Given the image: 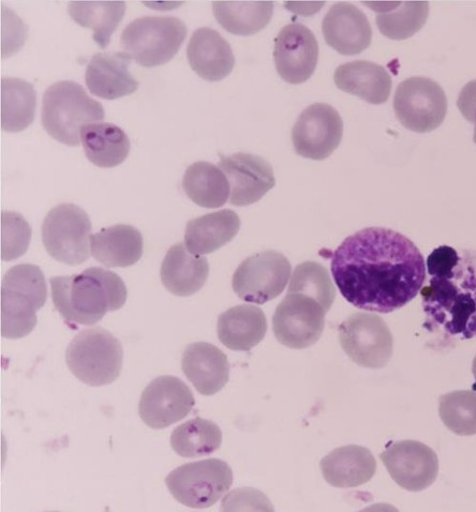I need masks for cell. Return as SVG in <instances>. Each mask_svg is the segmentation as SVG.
<instances>
[{
  "label": "cell",
  "instance_id": "cell-1",
  "mask_svg": "<svg viewBox=\"0 0 476 512\" xmlns=\"http://www.w3.org/2000/svg\"><path fill=\"white\" fill-rule=\"evenodd\" d=\"M341 295L356 308L391 313L421 292L426 264L411 240L390 229L368 228L344 240L332 255Z\"/></svg>",
  "mask_w": 476,
  "mask_h": 512
},
{
  "label": "cell",
  "instance_id": "cell-2",
  "mask_svg": "<svg viewBox=\"0 0 476 512\" xmlns=\"http://www.w3.org/2000/svg\"><path fill=\"white\" fill-rule=\"evenodd\" d=\"M426 270L425 328L448 345L476 338V251L441 246L428 256Z\"/></svg>",
  "mask_w": 476,
  "mask_h": 512
},
{
  "label": "cell",
  "instance_id": "cell-3",
  "mask_svg": "<svg viewBox=\"0 0 476 512\" xmlns=\"http://www.w3.org/2000/svg\"><path fill=\"white\" fill-rule=\"evenodd\" d=\"M55 309L63 318L79 325H95L108 312L121 309L127 288L113 271L92 267L82 274L50 279Z\"/></svg>",
  "mask_w": 476,
  "mask_h": 512
},
{
  "label": "cell",
  "instance_id": "cell-4",
  "mask_svg": "<svg viewBox=\"0 0 476 512\" xmlns=\"http://www.w3.org/2000/svg\"><path fill=\"white\" fill-rule=\"evenodd\" d=\"M104 117L102 104L89 97L79 83L57 82L43 95L42 126L50 137L67 146H80L81 129L101 123Z\"/></svg>",
  "mask_w": 476,
  "mask_h": 512
},
{
  "label": "cell",
  "instance_id": "cell-5",
  "mask_svg": "<svg viewBox=\"0 0 476 512\" xmlns=\"http://www.w3.org/2000/svg\"><path fill=\"white\" fill-rule=\"evenodd\" d=\"M48 289L42 270L32 264L10 268L2 283V336L21 339L35 329L36 312L46 305Z\"/></svg>",
  "mask_w": 476,
  "mask_h": 512
},
{
  "label": "cell",
  "instance_id": "cell-6",
  "mask_svg": "<svg viewBox=\"0 0 476 512\" xmlns=\"http://www.w3.org/2000/svg\"><path fill=\"white\" fill-rule=\"evenodd\" d=\"M121 342L101 327L82 330L70 342L66 363L74 376L92 387L110 385L123 368Z\"/></svg>",
  "mask_w": 476,
  "mask_h": 512
},
{
  "label": "cell",
  "instance_id": "cell-7",
  "mask_svg": "<svg viewBox=\"0 0 476 512\" xmlns=\"http://www.w3.org/2000/svg\"><path fill=\"white\" fill-rule=\"evenodd\" d=\"M186 24L175 17H143L132 21L121 37L124 52L145 68L165 65L180 51Z\"/></svg>",
  "mask_w": 476,
  "mask_h": 512
},
{
  "label": "cell",
  "instance_id": "cell-8",
  "mask_svg": "<svg viewBox=\"0 0 476 512\" xmlns=\"http://www.w3.org/2000/svg\"><path fill=\"white\" fill-rule=\"evenodd\" d=\"M91 233V220L73 204L52 208L41 229L44 248L54 260L69 266H79L89 259Z\"/></svg>",
  "mask_w": 476,
  "mask_h": 512
},
{
  "label": "cell",
  "instance_id": "cell-9",
  "mask_svg": "<svg viewBox=\"0 0 476 512\" xmlns=\"http://www.w3.org/2000/svg\"><path fill=\"white\" fill-rule=\"evenodd\" d=\"M166 484L176 501L203 509L215 505L230 490L233 472L227 462L207 459L180 466L168 475Z\"/></svg>",
  "mask_w": 476,
  "mask_h": 512
},
{
  "label": "cell",
  "instance_id": "cell-10",
  "mask_svg": "<svg viewBox=\"0 0 476 512\" xmlns=\"http://www.w3.org/2000/svg\"><path fill=\"white\" fill-rule=\"evenodd\" d=\"M393 107L405 128L416 133H428L444 122L448 98L434 80L413 77L398 85Z\"/></svg>",
  "mask_w": 476,
  "mask_h": 512
},
{
  "label": "cell",
  "instance_id": "cell-11",
  "mask_svg": "<svg viewBox=\"0 0 476 512\" xmlns=\"http://www.w3.org/2000/svg\"><path fill=\"white\" fill-rule=\"evenodd\" d=\"M341 348L355 363L368 369H381L393 355V336L380 316L355 313L339 326Z\"/></svg>",
  "mask_w": 476,
  "mask_h": 512
},
{
  "label": "cell",
  "instance_id": "cell-12",
  "mask_svg": "<svg viewBox=\"0 0 476 512\" xmlns=\"http://www.w3.org/2000/svg\"><path fill=\"white\" fill-rule=\"evenodd\" d=\"M290 276L291 265L284 254L264 251L238 266L232 286L246 303L264 305L285 291Z\"/></svg>",
  "mask_w": 476,
  "mask_h": 512
},
{
  "label": "cell",
  "instance_id": "cell-13",
  "mask_svg": "<svg viewBox=\"0 0 476 512\" xmlns=\"http://www.w3.org/2000/svg\"><path fill=\"white\" fill-rule=\"evenodd\" d=\"M325 313L315 299L302 294H288L274 314V334L287 348L307 349L320 340L325 327Z\"/></svg>",
  "mask_w": 476,
  "mask_h": 512
},
{
  "label": "cell",
  "instance_id": "cell-14",
  "mask_svg": "<svg viewBox=\"0 0 476 512\" xmlns=\"http://www.w3.org/2000/svg\"><path fill=\"white\" fill-rule=\"evenodd\" d=\"M344 122L329 104L310 105L297 118L292 130L295 153L303 158L321 161L329 158L340 145Z\"/></svg>",
  "mask_w": 476,
  "mask_h": 512
},
{
  "label": "cell",
  "instance_id": "cell-15",
  "mask_svg": "<svg viewBox=\"0 0 476 512\" xmlns=\"http://www.w3.org/2000/svg\"><path fill=\"white\" fill-rule=\"evenodd\" d=\"M380 458L395 483L407 491L428 489L439 474V459L434 449L418 441L392 443Z\"/></svg>",
  "mask_w": 476,
  "mask_h": 512
},
{
  "label": "cell",
  "instance_id": "cell-16",
  "mask_svg": "<svg viewBox=\"0 0 476 512\" xmlns=\"http://www.w3.org/2000/svg\"><path fill=\"white\" fill-rule=\"evenodd\" d=\"M274 59L282 80L292 85L307 82L315 73L319 60L315 34L303 24L285 26L275 40Z\"/></svg>",
  "mask_w": 476,
  "mask_h": 512
},
{
  "label": "cell",
  "instance_id": "cell-17",
  "mask_svg": "<svg viewBox=\"0 0 476 512\" xmlns=\"http://www.w3.org/2000/svg\"><path fill=\"white\" fill-rule=\"evenodd\" d=\"M193 406L190 388L175 376H160L144 389L139 404L143 423L153 429H165L188 416Z\"/></svg>",
  "mask_w": 476,
  "mask_h": 512
},
{
  "label": "cell",
  "instance_id": "cell-18",
  "mask_svg": "<svg viewBox=\"0 0 476 512\" xmlns=\"http://www.w3.org/2000/svg\"><path fill=\"white\" fill-rule=\"evenodd\" d=\"M219 168L229 180V201L234 206L255 204L276 186L272 165L256 155L238 153L223 157Z\"/></svg>",
  "mask_w": 476,
  "mask_h": 512
},
{
  "label": "cell",
  "instance_id": "cell-19",
  "mask_svg": "<svg viewBox=\"0 0 476 512\" xmlns=\"http://www.w3.org/2000/svg\"><path fill=\"white\" fill-rule=\"evenodd\" d=\"M322 33L326 43L345 56L361 54L373 40V28L366 14L348 3L336 4L326 13Z\"/></svg>",
  "mask_w": 476,
  "mask_h": 512
},
{
  "label": "cell",
  "instance_id": "cell-20",
  "mask_svg": "<svg viewBox=\"0 0 476 512\" xmlns=\"http://www.w3.org/2000/svg\"><path fill=\"white\" fill-rule=\"evenodd\" d=\"M131 60L126 52L95 54L85 73L89 92L106 100H116L136 93L140 83L129 72Z\"/></svg>",
  "mask_w": 476,
  "mask_h": 512
},
{
  "label": "cell",
  "instance_id": "cell-21",
  "mask_svg": "<svg viewBox=\"0 0 476 512\" xmlns=\"http://www.w3.org/2000/svg\"><path fill=\"white\" fill-rule=\"evenodd\" d=\"M187 58L191 69L208 82L226 79L235 66L229 42L217 30L208 27L199 28L192 34Z\"/></svg>",
  "mask_w": 476,
  "mask_h": 512
},
{
  "label": "cell",
  "instance_id": "cell-22",
  "mask_svg": "<svg viewBox=\"0 0 476 512\" xmlns=\"http://www.w3.org/2000/svg\"><path fill=\"white\" fill-rule=\"evenodd\" d=\"M182 368L187 379L203 396L219 393L229 381L228 357L210 343L189 344L183 354Z\"/></svg>",
  "mask_w": 476,
  "mask_h": 512
},
{
  "label": "cell",
  "instance_id": "cell-23",
  "mask_svg": "<svg viewBox=\"0 0 476 512\" xmlns=\"http://www.w3.org/2000/svg\"><path fill=\"white\" fill-rule=\"evenodd\" d=\"M321 471L327 484L335 488H356L373 479L377 462L365 447L349 445L332 451L321 461Z\"/></svg>",
  "mask_w": 476,
  "mask_h": 512
},
{
  "label": "cell",
  "instance_id": "cell-24",
  "mask_svg": "<svg viewBox=\"0 0 476 512\" xmlns=\"http://www.w3.org/2000/svg\"><path fill=\"white\" fill-rule=\"evenodd\" d=\"M210 275L204 256L191 253L185 244L173 246L161 265V281L173 295L187 297L199 292Z\"/></svg>",
  "mask_w": 476,
  "mask_h": 512
},
{
  "label": "cell",
  "instance_id": "cell-25",
  "mask_svg": "<svg viewBox=\"0 0 476 512\" xmlns=\"http://www.w3.org/2000/svg\"><path fill=\"white\" fill-rule=\"evenodd\" d=\"M334 81L342 92L375 105L388 101L392 92L390 73L382 66L366 60L339 66L335 71Z\"/></svg>",
  "mask_w": 476,
  "mask_h": 512
},
{
  "label": "cell",
  "instance_id": "cell-26",
  "mask_svg": "<svg viewBox=\"0 0 476 512\" xmlns=\"http://www.w3.org/2000/svg\"><path fill=\"white\" fill-rule=\"evenodd\" d=\"M266 331V316L256 306H236L221 313L218 318V338L232 351H250L262 342Z\"/></svg>",
  "mask_w": 476,
  "mask_h": 512
},
{
  "label": "cell",
  "instance_id": "cell-27",
  "mask_svg": "<svg viewBox=\"0 0 476 512\" xmlns=\"http://www.w3.org/2000/svg\"><path fill=\"white\" fill-rule=\"evenodd\" d=\"M91 252L104 266L129 267L142 258L143 237L132 225H113L91 236Z\"/></svg>",
  "mask_w": 476,
  "mask_h": 512
},
{
  "label": "cell",
  "instance_id": "cell-28",
  "mask_svg": "<svg viewBox=\"0 0 476 512\" xmlns=\"http://www.w3.org/2000/svg\"><path fill=\"white\" fill-rule=\"evenodd\" d=\"M240 229L241 219L233 210H219L187 223L185 245L193 254H210L232 242Z\"/></svg>",
  "mask_w": 476,
  "mask_h": 512
},
{
  "label": "cell",
  "instance_id": "cell-29",
  "mask_svg": "<svg viewBox=\"0 0 476 512\" xmlns=\"http://www.w3.org/2000/svg\"><path fill=\"white\" fill-rule=\"evenodd\" d=\"M80 138L86 158L102 169L118 167L130 153L128 135L114 124L86 125L81 129Z\"/></svg>",
  "mask_w": 476,
  "mask_h": 512
},
{
  "label": "cell",
  "instance_id": "cell-30",
  "mask_svg": "<svg viewBox=\"0 0 476 512\" xmlns=\"http://www.w3.org/2000/svg\"><path fill=\"white\" fill-rule=\"evenodd\" d=\"M70 18L82 27L92 29L93 39L106 49L126 13L122 0H74L68 5Z\"/></svg>",
  "mask_w": 476,
  "mask_h": 512
},
{
  "label": "cell",
  "instance_id": "cell-31",
  "mask_svg": "<svg viewBox=\"0 0 476 512\" xmlns=\"http://www.w3.org/2000/svg\"><path fill=\"white\" fill-rule=\"evenodd\" d=\"M213 12L219 25L235 36L248 37L261 32L270 24L273 2H235V0H217L213 3Z\"/></svg>",
  "mask_w": 476,
  "mask_h": 512
},
{
  "label": "cell",
  "instance_id": "cell-32",
  "mask_svg": "<svg viewBox=\"0 0 476 512\" xmlns=\"http://www.w3.org/2000/svg\"><path fill=\"white\" fill-rule=\"evenodd\" d=\"M0 126L6 132H21L34 122L37 94L34 86L21 79L0 82Z\"/></svg>",
  "mask_w": 476,
  "mask_h": 512
},
{
  "label": "cell",
  "instance_id": "cell-33",
  "mask_svg": "<svg viewBox=\"0 0 476 512\" xmlns=\"http://www.w3.org/2000/svg\"><path fill=\"white\" fill-rule=\"evenodd\" d=\"M187 197L204 208H219L230 199L231 188L225 173L208 162L190 165L183 178Z\"/></svg>",
  "mask_w": 476,
  "mask_h": 512
},
{
  "label": "cell",
  "instance_id": "cell-34",
  "mask_svg": "<svg viewBox=\"0 0 476 512\" xmlns=\"http://www.w3.org/2000/svg\"><path fill=\"white\" fill-rule=\"evenodd\" d=\"M222 443V432L213 421L196 418L177 427L171 435V446L178 456L199 458L211 455Z\"/></svg>",
  "mask_w": 476,
  "mask_h": 512
},
{
  "label": "cell",
  "instance_id": "cell-35",
  "mask_svg": "<svg viewBox=\"0 0 476 512\" xmlns=\"http://www.w3.org/2000/svg\"><path fill=\"white\" fill-rule=\"evenodd\" d=\"M428 14V2H396L389 11L378 14L376 22L386 38L406 40L420 32Z\"/></svg>",
  "mask_w": 476,
  "mask_h": 512
},
{
  "label": "cell",
  "instance_id": "cell-36",
  "mask_svg": "<svg viewBox=\"0 0 476 512\" xmlns=\"http://www.w3.org/2000/svg\"><path fill=\"white\" fill-rule=\"evenodd\" d=\"M288 294H302L315 299L325 312H329L336 298L329 271L316 262H305L295 268Z\"/></svg>",
  "mask_w": 476,
  "mask_h": 512
},
{
  "label": "cell",
  "instance_id": "cell-37",
  "mask_svg": "<svg viewBox=\"0 0 476 512\" xmlns=\"http://www.w3.org/2000/svg\"><path fill=\"white\" fill-rule=\"evenodd\" d=\"M439 415L446 428L460 436L476 434V391L457 390L439 399Z\"/></svg>",
  "mask_w": 476,
  "mask_h": 512
},
{
  "label": "cell",
  "instance_id": "cell-38",
  "mask_svg": "<svg viewBox=\"0 0 476 512\" xmlns=\"http://www.w3.org/2000/svg\"><path fill=\"white\" fill-rule=\"evenodd\" d=\"M0 231H2V243H0V255L2 260L10 262L24 255L31 244L32 228L25 218L14 212H3L0 219Z\"/></svg>",
  "mask_w": 476,
  "mask_h": 512
},
{
  "label": "cell",
  "instance_id": "cell-39",
  "mask_svg": "<svg viewBox=\"0 0 476 512\" xmlns=\"http://www.w3.org/2000/svg\"><path fill=\"white\" fill-rule=\"evenodd\" d=\"M222 510H262L272 511V503L255 489H238L231 492L222 501Z\"/></svg>",
  "mask_w": 476,
  "mask_h": 512
},
{
  "label": "cell",
  "instance_id": "cell-40",
  "mask_svg": "<svg viewBox=\"0 0 476 512\" xmlns=\"http://www.w3.org/2000/svg\"><path fill=\"white\" fill-rule=\"evenodd\" d=\"M457 107L461 114L474 124L476 114V80L469 82L459 94Z\"/></svg>",
  "mask_w": 476,
  "mask_h": 512
},
{
  "label": "cell",
  "instance_id": "cell-41",
  "mask_svg": "<svg viewBox=\"0 0 476 512\" xmlns=\"http://www.w3.org/2000/svg\"><path fill=\"white\" fill-rule=\"evenodd\" d=\"M472 373H473V376H474V379H475V384L473 386V390H476V356L473 360V364H472Z\"/></svg>",
  "mask_w": 476,
  "mask_h": 512
},
{
  "label": "cell",
  "instance_id": "cell-42",
  "mask_svg": "<svg viewBox=\"0 0 476 512\" xmlns=\"http://www.w3.org/2000/svg\"><path fill=\"white\" fill-rule=\"evenodd\" d=\"M474 124H475V128H474V142L476 144V114H475V118H474Z\"/></svg>",
  "mask_w": 476,
  "mask_h": 512
}]
</instances>
